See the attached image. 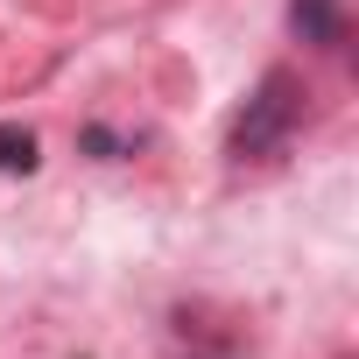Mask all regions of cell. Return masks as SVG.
Listing matches in <instances>:
<instances>
[{
	"mask_svg": "<svg viewBox=\"0 0 359 359\" xmlns=\"http://www.w3.org/2000/svg\"><path fill=\"white\" fill-rule=\"evenodd\" d=\"M289 29L317 50H338L345 43V0H289Z\"/></svg>",
	"mask_w": 359,
	"mask_h": 359,
	"instance_id": "cell-2",
	"label": "cell"
},
{
	"mask_svg": "<svg viewBox=\"0 0 359 359\" xmlns=\"http://www.w3.org/2000/svg\"><path fill=\"white\" fill-rule=\"evenodd\" d=\"M85 148H92L99 162H120V148H127V141H113L106 127H85Z\"/></svg>",
	"mask_w": 359,
	"mask_h": 359,
	"instance_id": "cell-4",
	"label": "cell"
},
{
	"mask_svg": "<svg viewBox=\"0 0 359 359\" xmlns=\"http://www.w3.org/2000/svg\"><path fill=\"white\" fill-rule=\"evenodd\" d=\"M303 78L289 71V64H275L254 92H247V106L233 113V127H226V155L233 162H268V155H282L289 148V134L303 127Z\"/></svg>",
	"mask_w": 359,
	"mask_h": 359,
	"instance_id": "cell-1",
	"label": "cell"
},
{
	"mask_svg": "<svg viewBox=\"0 0 359 359\" xmlns=\"http://www.w3.org/2000/svg\"><path fill=\"white\" fill-rule=\"evenodd\" d=\"M36 169V134L29 127H0V176H29Z\"/></svg>",
	"mask_w": 359,
	"mask_h": 359,
	"instance_id": "cell-3",
	"label": "cell"
}]
</instances>
